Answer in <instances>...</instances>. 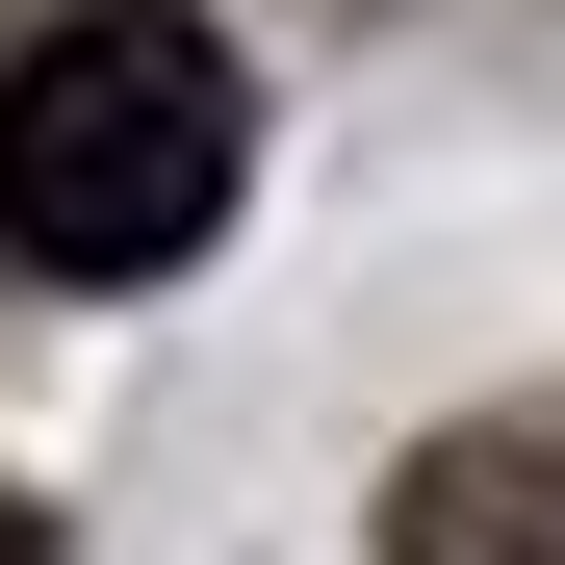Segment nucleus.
<instances>
[{
	"label": "nucleus",
	"mask_w": 565,
	"mask_h": 565,
	"mask_svg": "<svg viewBox=\"0 0 565 565\" xmlns=\"http://www.w3.org/2000/svg\"><path fill=\"white\" fill-rule=\"evenodd\" d=\"M232 180H257L232 26H180V0H77V26L0 52V257H26V282H154V257H206Z\"/></svg>",
	"instance_id": "nucleus-1"
},
{
	"label": "nucleus",
	"mask_w": 565,
	"mask_h": 565,
	"mask_svg": "<svg viewBox=\"0 0 565 565\" xmlns=\"http://www.w3.org/2000/svg\"><path fill=\"white\" fill-rule=\"evenodd\" d=\"M386 565H565V386L386 462Z\"/></svg>",
	"instance_id": "nucleus-2"
},
{
	"label": "nucleus",
	"mask_w": 565,
	"mask_h": 565,
	"mask_svg": "<svg viewBox=\"0 0 565 565\" xmlns=\"http://www.w3.org/2000/svg\"><path fill=\"white\" fill-rule=\"evenodd\" d=\"M0 565H52V514H26V489H0Z\"/></svg>",
	"instance_id": "nucleus-3"
}]
</instances>
